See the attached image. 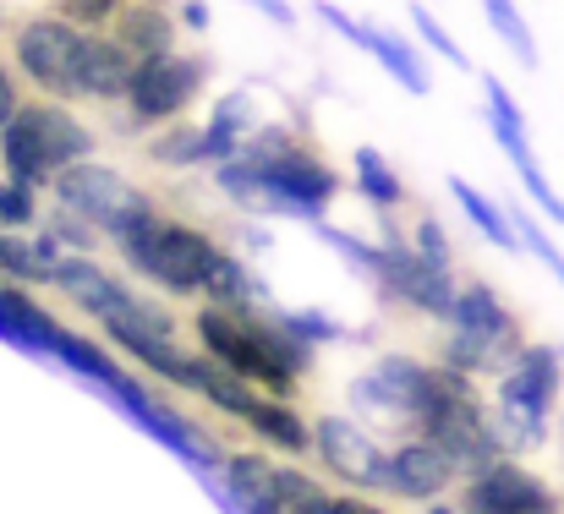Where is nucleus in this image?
Returning a JSON list of instances; mask_svg holds the SVG:
<instances>
[{"mask_svg": "<svg viewBox=\"0 0 564 514\" xmlns=\"http://www.w3.org/2000/svg\"><path fill=\"white\" fill-rule=\"evenodd\" d=\"M449 488H460L449 455L427 438H400L383 449V499L400 504H438Z\"/></svg>", "mask_w": 564, "mask_h": 514, "instance_id": "obj_13", "label": "nucleus"}, {"mask_svg": "<svg viewBox=\"0 0 564 514\" xmlns=\"http://www.w3.org/2000/svg\"><path fill=\"white\" fill-rule=\"evenodd\" d=\"M219 482H225V504L236 514H280L274 499V460L269 455H225L219 460Z\"/></svg>", "mask_w": 564, "mask_h": 514, "instance_id": "obj_22", "label": "nucleus"}, {"mask_svg": "<svg viewBox=\"0 0 564 514\" xmlns=\"http://www.w3.org/2000/svg\"><path fill=\"white\" fill-rule=\"evenodd\" d=\"M274 318L296 335L302 345H335V340H346V324L340 318H329V313H318V307H274Z\"/></svg>", "mask_w": 564, "mask_h": 514, "instance_id": "obj_35", "label": "nucleus"}, {"mask_svg": "<svg viewBox=\"0 0 564 514\" xmlns=\"http://www.w3.org/2000/svg\"><path fill=\"white\" fill-rule=\"evenodd\" d=\"M351 186H357V197H362L373 214L405 208V181H400V171H394L378 149H357V154H351Z\"/></svg>", "mask_w": 564, "mask_h": 514, "instance_id": "obj_26", "label": "nucleus"}, {"mask_svg": "<svg viewBox=\"0 0 564 514\" xmlns=\"http://www.w3.org/2000/svg\"><path fill=\"white\" fill-rule=\"evenodd\" d=\"M357 50H368L378 66L405 88V94H416V99H427L433 94V77H427V61H422V50L411 44V39H400L394 28H378V22H362V44Z\"/></svg>", "mask_w": 564, "mask_h": 514, "instance_id": "obj_23", "label": "nucleus"}, {"mask_svg": "<svg viewBox=\"0 0 564 514\" xmlns=\"http://www.w3.org/2000/svg\"><path fill=\"white\" fill-rule=\"evenodd\" d=\"M50 291H61V296H66L77 313H88L94 324L132 296V285H127L116 269H105L99 258H61V263L50 269Z\"/></svg>", "mask_w": 564, "mask_h": 514, "instance_id": "obj_15", "label": "nucleus"}, {"mask_svg": "<svg viewBox=\"0 0 564 514\" xmlns=\"http://www.w3.org/2000/svg\"><path fill=\"white\" fill-rule=\"evenodd\" d=\"M335 514H389V510H378L373 499H340V504H335Z\"/></svg>", "mask_w": 564, "mask_h": 514, "instance_id": "obj_43", "label": "nucleus"}, {"mask_svg": "<svg viewBox=\"0 0 564 514\" xmlns=\"http://www.w3.org/2000/svg\"><path fill=\"white\" fill-rule=\"evenodd\" d=\"M427 372H433V361H422V356H405V350L378 356L368 372H357L346 383V416L373 438H383V433L411 438V416H416V400L427 389Z\"/></svg>", "mask_w": 564, "mask_h": 514, "instance_id": "obj_6", "label": "nucleus"}, {"mask_svg": "<svg viewBox=\"0 0 564 514\" xmlns=\"http://www.w3.org/2000/svg\"><path fill=\"white\" fill-rule=\"evenodd\" d=\"M560 389H564V372H560V350L543 340H527L510 367L499 372V411H488L505 455H532L549 444V427H554V411H560Z\"/></svg>", "mask_w": 564, "mask_h": 514, "instance_id": "obj_3", "label": "nucleus"}, {"mask_svg": "<svg viewBox=\"0 0 564 514\" xmlns=\"http://www.w3.org/2000/svg\"><path fill=\"white\" fill-rule=\"evenodd\" d=\"M307 438H313L307 455L335 482H346L357 493H383V444L373 433H362L346 411H324L318 422H307Z\"/></svg>", "mask_w": 564, "mask_h": 514, "instance_id": "obj_12", "label": "nucleus"}, {"mask_svg": "<svg viewBox=\"0 0 564 514\" xmlns=\"http://www.w3.org/2000/svg\"><path fill=\"white\" fill-rule=\"evenodd\" d=\"M0 280H11V285H22V291L50 285V269L39 263V252H33V241H28V236L0 230Z\"/></svg>", "mask_w": 564, "mask_h": 514, "instance_id": "obj_31", "label": "nucleus"}, {"mask_svg": "<svg viewBox=\"0 0 564 514\" xmlns=\"http://www.w3.org/2000/svg\"><path fill=\"white\" fill-rule=\"evenodd\" d=\"M247 247H252V252H269V247H274V241H269V236H263V230H258V225H252V230H247Z\"/></svg>", "mask_w": 564, "mask_h": 514, "instance_id": "obj_44", "label": "nucleus"}, {"mask_svg": "<svg viewBox=\"0 0 564 514\" xmlns=\"http://www.w3.org/2000/svg\"><path fill=\"white\" fill-rule=\"evenodd\" d=\"M132 66H138V61H132L110 33H83V55H77V88H83V99L121 105Z\"/></svg>", "mask_w": 564, "mask_h": 514, "instance_id": "obj_19", "label": "nucleus"}, {"mask_svg": "<svg viewBox=\"0 0 564 514\" xmlns=\"http://www.w3.org/2000/svg\"><path fill=\"white\" fill-rule=\"evenodd\" d=\"M17 110H22V88H17V72L0 61V127H6Z\"/></svg>", "mask_w": 564, "mask_h": 514, "instance_id": "obj_40", "label": "nucleus"}, {"mask_svg": "<svg viewBox=\"0 0 564 514\" xmlns=\"http://www.w3.org/2000/svg\"><path fill=\"white\" fill-rule=\"evenodd\" d=\"M247 433H252V438H263L269 449L291 455V460L313 449V438H307V416H302L291 400H269V394H263V400H258V411L247 416Z\"/></svg>", "mask_w": 564, "mask_h": 514, "instance_id": "obj_24", "label": "nucleus"}, {"mask_svg": "<svg viewBox=\"0 0 564 514\" xmlns=\"http://www.w3.org/2000/svg\"><path fill=\"white\" fill-rule=\"evenodd\" d=\"M160 171H197L203 165V127L197 121H171V127H154L149 149H143Z\"/></svg>", "mask_w": 564, "mask_h": 514, "instance_id": "obj_29", "label": "nucleus"}, {"mask_svg": "<svg viewBox=\"0 0 564 514\" xmlns=\"http://www.w3.org/2000/svg\"><path fill=\"white\" fill-rule=\"evenodd\" d=\"M176 389L182 394H197L203 405H214V411H225L230 422H247L252 411H258V389L252 383H241V378H230L225 367H214L208 356H197V350H187L182 356V378H176Z\"/></svg>", "mask_w": 564, "mask_h": 514, "instance_id": "obj_17", "label": "nucleus"}, {"mask_svg": "<svg viewBox=\"0 0 564 514\" xmlns=\"http://www.w3.org/2000/svg\"><path fill=\"white\" fill-rule=\"evenodd\" d=\"M444 335H466V340L505 345V350H521V345H527L521 318L510 313V302H505L488 280H477V274H466V280L455 285V302H449V313H444Z\"/></svg>", "mask_w": 564, "mask_h": 514, "instance_id": "obj_14", "label": "nucleus"}, {"mask_svg": "<svg viewBox=\"0 0 564 514\" xmlns=\"http://www.w3.org/2000/svg\"><path fill=\"white\" fill-rule=\"evenodd\" d=\"M214 192L258 219L324 225L329 203L340 197V175L291 132V121H263L230 165H214Z\"/></svg>", "mask_w": 564, "mask_h": 514, "instance_id": "obj_1", "label": "nucleus"}, {"mask_svg": "<svg viewBox=\"0 0 564 514\" xmlns=\"http://www.w3.org/2000/svg\"><path fill=\"white\" fill-rule=\"evenodd\" d=\"M460 514H564V493L521 460H499L460 482Z\"/></svg>", "mask_w": 564, "mask_h": 514, "instance_id": "obj_11", "label": "nucleus"}, {"mask_svg": "<svg viewBox=\"0 0 564 514\" xmlns=\"http://www.w3.org/2000/svg\"><path fill=\"white\" fill-rule=\"evenodd\" d=\"M208 22H214L208 0H182V11H176V28H187V33H208Z\"/></svg>", "mask_w": 564, "mask_h": 514, "instance_id": "obj_41", "label": "nucleus"}, {"mask_svg": "<svg viewBox=\"0 0 564 514\" xmlns=\"http://www.w3.org/2000/svg\"><path fill=\"white\" fill-rule=\"evenodd\" d=\"M33 356H44V361H61L66 372H77L83 383H94V389H110L127 367L105 350V345H94L88 335H77V329H66L61 318L39 335V345H33Z\"/></svg>", "mask_w": 564, "mask_h": 514, "instance_id": "obj_18", "label": "nucleus"}, {"mask_svg": "<svg viewBox=\"0 0 564 514\" xmlns=\"http://www.w3.org/2000/svg\"><path fill=\"white\" fill-rule=\"evenodd\" d=\"M77 55H83V28L61 22L55 11L28 17V22L11 28V66H17V77H28L55 105L83 99V88H77Z\"/></svg>", "mask_w": 564, "mask_h": 514, "instance_id": "obj_8", "label": "nucleus"}, {"mask_svg": "<svg viewBox=\"0 0 564 514\" xmlns=\"http://www.w3.org/2000/svg\"><path fill=\"white\" fill-rule=\"evenodd\" d=\"M33 230H39V236H44V241H50L61 258H94V252H99V241H105L99 230H88V225H83V219H72L66 208L39 214V225H33Z\"/></svg>", "mask_w": 564, "mask_h": 514, "instance_id": "obj_30", "label": "nucleus"}, {"mask_svg": "<svg viewBox=\"0 0 564 514\" xmlns=\"http://www.w3.org/2000/svg\"><path fill=\"white\" fill-rule=\"evenodd\" d=\"M203 307H219V313H263V307H274V296H269V285H263V274L247 263V258H236V252H214V263H208V274H203V296H197Z\"/></svg>", "mask_w": 564, "mask_h": 514, "instance_id": "obj_16", "label": "nucleus"}, {"mask_svg": "<svg viewBox=\"0 0 564 514\" xmlns=\"http://www.w3.org/2000/svg\"><path fill=\"white\" fill-rule=\"evenodd\" d=\"M116 252H121V263H127L138 280H149L160 296L197 302V296H203V274H208L219 241H214L203 225L176 219V214L160 208V214H149L143 225H132L127 236H116Z\"/></svg>", "mask_w": 564, "mask_h": 514, "instance_id": "obj_2", "label": "nucleus"}, {"mask_svg": "<svg viewBox=\"0 0 564 514\" xmlns=\"http://www.w3.org/2000/svg\"><path fill=\"white\" fill-rule=\"evenodd\" d=\"M405 247H411L427 269H449V274H455V241H449V230H444L433 214H416V219H411Z\"/></svg>", "mask_w": 564, "mask_h": 514, "instance_id": "obj_34", "label": "nucleus"}, {"mask_svg": "<svg viewBox=\"0 0 564 514\" xmlns=\"http://www.w3.org/2000/svg\"><path fill=\"white\" fill-rule=\"evenodd\" d=\"M0 340H6V345H11V329H6V318H0Z\"/></svg>", "mask_w": 564, "mask_h": 514, "instance_id": "obj_46", "label": "nucleus"}, {"mask_svg": "<svg viewBox=\"0 0 564 514\" xmlns=\"http://www.w3.org/2000/svg\"><path fill=\"white\" fill-rule=\"evenodd\" d=\"M449 197H455V208L466 214V225H471L488 247H499V252H521V241H516V230H510V219H505V203H494L488 192H477L466 175H449Z\"/></svg>", "mask_w": 564, "mask_h": 514, "instance_id": "obj_25", "label": "nucleus"}, {"mask_svg": "<svg viewBox=\"0 0 564 514\" xmlns=\"http://www.w3.org/2000/svg\"><path fill=\"white\" fill-rule=\"evenodd\" d=\"M554 350H560V372H564V345H554Z\"/></svg>", "mask_w": 564, "mask_h": 514, "instance_id": "obj_48", "label": "nucleus"}, {"mask_svg": "<svg viewBox=\"0 0 564 514\" xmlns=\"http://www.w3.org/2000/svg\"><path fill=\"white\" fill-rule=\"evenodd\" d=\"M313 17H324V28L340 33L346 44H362V17H351L346 6H335V0H313Z\"/></svg>", "mask_w": 564, "mask_h": 514, "instance_id": "obj_39", "label": "nucleus"}, {"mask_svg": "<svg viewBox=\"0 0 564 514\" xmlns=\"http://www.w3.org/2000/svg\"><path fill=\"white\" fill-rule=\"evenodd\" d=\"M422 510H427V514H460L455 504H422Z\"/></svg>", "mask_w": 564, "mask_h": 514, "instance_id": "obj_45", "label": "nucleus"}, {"mask_svg": "<svg viewBox=\"0 0 564 514\" xmlns=\"http://www.w3.org/2000/svg\"><path fill=\"white\" fill-rule=\"evenodd\" d=\"M208 88V55L192 50H165L132 66L127 77V127H171L192 110V99Z\"/></svg>", "mask_w": 564, "mask_h": 514, "instance_id": "obj_7", "label": "nucleus"}, {"mask_svg": "<svg viewBox=\"0 0 564 514\" xmlns=\"http://www.w3.org/2000/svg\"><path fill=\"white\" fill-rule=\"evenodd\" d=\"M127 0H61V22H72V28H83V33H105L110 22H116V11H121Z\"/></svg>", "mask_w": 564, "mask_h": 514, "instance_id": "obj_38", "label": "nucleus"}, {"mask_svg": "<svg viewBox=\"0 0 564 514\" xmlns=\"http://www.w3.org/2000/svg\"><path fill=\"white\" fill-rule=\"evenodd\" d=\"M99 138L94 127H83L66 105H22L6 127H0V171L6 181H22V186H50L66 165H83L94 160Z\"/></svg>", "mask_w": 564, "mask_h": 514, "instance_id": "obj_4", "label": "nucleus"}, {"mask_svg": "<svg viewBox=\"0 0 564 514\" xmlns=\"http://www.w3.org/2000/svg\"><path fill=\"white\" fill-rule=\"evenodd\" d=\"M560 455H564V411H560Z\"/></svg>", "mask_w": 564, "mask_h": 514, "instance_id": "obj_47", "label": "nucleus"}, {"mask_svg": "<svg viewBox=\"0 0 564 514\" xmlns=\"http://www.w3.org/2000/svg\"><path fill=\"white\" fill-rule=\"evenodd\" d=\"M477 6H482L488 28L499 33V44L516 55V66L538 72V66H543V55H538V33H532V22L521 17V6H516V0H477Z\"/></svg>", "mask_w": 564, "mask_h": 514, "instance_id": "obj_28", "label": "nucleus"}, {"mask_svg": "<svg viewBox=\"0 0 564 514\" xmlns=\"http://www.w3.org/2000/svg\"><path fill=\"white\" fill-rule=\"evenodd\" d=\"M405 17H411V28H416L422 50H433V55H438V61H449L455 72H471V55L460 50V39H455V33H449V28H444V22H438L427 6H422V0H411V11H405Z\"/></svg>", "mask_w": 564, "mask_h": 514, "instance_id": "obj_33", "label": "nucleus"}, {"mask_svg": "<svg viewBox=\"0 0 564 514\" xmlns=\"http://www.w3.org/2000/svg\"><path fill=\"white\" fill-rule=\"evenodd\" d=\"M39 214H44V208H39V192L0 175V230H11V236H17V230H33Z\"/></svg>", "mask_w": 564, "mask_h": 514, "instance_id": "obj_36", "label": "nucleus"}, {"mask_svg": "<svg viewBox=\"0 0 564 514\" xmlns=\"http://www.w3.org/2000/svg\"><path fill=\"white\" fill-rule=\"evenodd\" d=\"M176 17L160 6V0H127L121 11H116V22H110V39L132 55V61H149V55H165V50H176Z\"/></svg>", "mask_w": 564, "mask_h": 514, "instance_id": "obj_21", "label": "nucleus"}, {"mask_svg": "<svg viewBox=\"0 0 564 514\" xmlns=\"http://www.w3.org/2000/svg\"><path fill=\"white\" fill-rule=\"evenodd\" d=\"M252 132H258V105H252V94H247V88L225 94V99L208 110V121H203V165H208V171H214V165H230V160L247 149Z\"/></svg>", "mask_w": 564, "mask_h": 514, "instance_id": "obj_20", "label": "nucleus"}, {"mask_svg": "<svg viewBox=\"0 0 564 514\" xmlns=\"http://www.w3.org/2000/svg\"><path fill=\"white\" fill-rule=\"evenodd\" d=\"M482 110H488V127H494V143L505 149V160H510V171L521 181V192H527V203L538 208V214H549L554 225H564V197L554 192V181L543 175L538 165V154H532V132H527V116H521V99L510 94V83L505 77H482Z\"/></svg>", "mask_w": 564, "mask_h": 514, "instance_id": "obj_10", "label": "nucleus"}, {"mask_svg": "<svg viewBox=\"0 0 564 514\" xmlns=\"http://www.w3.org/2000/svg\"><path fill=\"white\" fill-rule=\"evenodd\" d=\"M318 241H324L329 252H340L362 280H373V241H362L357 230H340V225H318Z\"/></svg>", "mask_w": 564, "mask_h": 514, "instance_id": "obj_37", "label": "nucleus"}, {"mask_svg": "<svg viewBox=\"0 0 564 514\" xmlns=\"http://www.w3.org/2000/svg\"><path fill=\"white\" fill-rule=\"evenodd\" d=\"M247 6H252L258 17H269L274 28H296V6H291V0H247Z\"/></svg>", "mask_w": 564, "mask_h": 514, "instance_id": "obj_42", "label": "nucleus"}, {"mask_svg": "<svg viewBox=\"0 0 564 514\" xmlns=\"http://www.w3.org/2000/svg\"><path fill=\"white\" fill-rule=\"evenodd\" d=\"M50 192H55V208H66L72 219H83L105 241H116L132 225H143L149 214H160L154 192H143L138 181H127L116 165H99V160L66 165V171L50 181Z\"/></svg>", "mask_w": 564, "mask_h": 514, "instance_id": "obj_5", "label": "nucleus"}, {"mask_svg": "<svg viewBox=\"0 0 564 514\" xmlns=\"http://www.w3.org/2000/svg\"><path fill=\"white\" fill-rule=\"evenodd\" d=\"M505 219H510V230H516L521 252H532V258H538V263H543V269H549V274L564 285V252L554 247V236H549V230H543V225H538V219L521 208V203H505Z\"/></svg>", "mask_w": 564, "mask_h": 514, "instance_id": "obj_32", "label": "nucleus"}, {"mask_svg": "<svg viewBox=\"0 0 564 514\" xmlns=\"http://www.w3.org/2000/svg\"><path fill=\"white\" fill-rule=\"evenodd\" d=\"M99 394L116 400V411H121L132 427H143L149 438H160L176 460H187L192 471H214V466H219V449L203 438V427H197L192 416H182L176 405H165V400H160L149 383H138L132 372H121V378H116L110 389H99Z\"/></svg>", "mask_w": 564, "mask_h": 514, "instance_id": "obj_9", "label": "nucleus"}, {"mask_svg": "<svg viewBox=\"0 0 564 514\" xmlns=\"http://www.w3.org/2000/svg\"><path fill=\"white\" fill-rule=\"evenodd\" d=\"M274 499H280V514H335L340 504V493L302 466H274Z\"/></svg>", "mask_w": 564, "mask_h": 514, "instance_id": "obj_27", "label": "nucleus"}]
</instances>
